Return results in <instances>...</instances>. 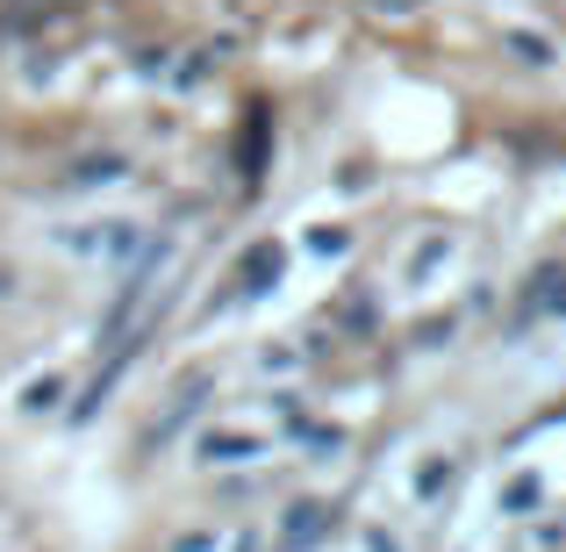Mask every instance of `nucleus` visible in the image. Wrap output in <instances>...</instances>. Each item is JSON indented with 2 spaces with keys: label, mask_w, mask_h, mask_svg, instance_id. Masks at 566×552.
<instances>
[{
  "label": "nucleus",
  "mask_w": 566,
  "mask_h": 552,
  "mask_svg": "<svg viewBox=\"0 0 566 552\" xmlns=\"http://www.w3.org/2000/svg\"><path fill=\"white\" fill-rule=\"evenodd\" d=\"M57 244H65L72 259H129L137 230H123V222H86V230H65Z\"/></svg>",
  "instance_id": "nucleus-1"
}]
</instances>
